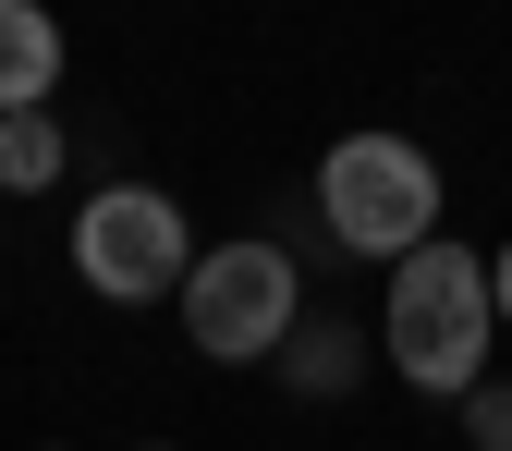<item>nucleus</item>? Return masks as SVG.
I'll return each mask as SVG.
<instances>
[{
    "mask_svg": "<svg viewBox=\"0 0 512 451\" xmlns=\"http://www.w3.org/2000/svg\"><path fill=\"white\" fill-rule=\"evenodd\" d=\"M488 305H500V330H512V244L488 256Z\"/></svg>",
    "mask_w": 512,
    "mask_h": 451,
    "instance_id": "nucleus-9",
    "label": "nucleus"
},
{
    "mask_svg": "<svg viewBox=\"0 0 512 451\" xmlns=\"http://www.w3.org/2000/svg\"><path fill=\"white\" fill-rule=\"evenodd\" d=\"M488 342H500V305H488V256L476 244H415L403 269H391V293H378V354H391V378L403 391H427V403H464L476 378H488Z\"/></svg>",
    "mask_w": 512,
    "mask_h": 451,
    "instance_id": "nucleus-1",
    "label": "nucleus"
},
{
    "mask_svg": "<svg viewBox=\"0 0 512 451\" xmlns=\"http://www.w3.org/2000/svg\"><path fill=\"white\" fill-rule=\"evenodd\" d=\"M269 366H281V391H293V403H330V391H354L366 342L342 330V317H317V305H305V330H293V342H281Z\"/></svg>",
    "mask_w": 512,
    "mask_h": 451,
    "instance_id": "nucleus-6",
    "label": "nucleus"
},
{
    "mask_svg": "<svg viewBox=\"0 0 512 451\" xmlns=\"http://www.w3.org/2000/svg\"><path fill=\"white\" fill-rule=\"evenodd\" d=\"M439 159L415 135H342L330 159H317V220H330L342 256H366V269H403L415 244H439Z\"/></svg>",
    "mask_w": 512,
    "mask_h": 451,
    "instance_id": "nucleus-2",
    "label": "nucleus"
},
{
    "mask_svg": "<svg viewBox=\"0 0 512 451\" xmlns=\"http://www.w3.org/2000/svg\"><path fill=\"white\" fill-rule=\"evenodd\" d=\"M49 183H61V122L13 110V122H0V196H49Z\"/></svg>",
    "mask_w": 512,
    "mask_h": 451,
    "instance_id": "nucleus-7",
    "label": "nucleus"
},
{
    "mask_svg": "<svg viewBox=\"0 0 512 451\" xmlns=\"http://www.w3.org/2000/svg\"><path fill=\"white\" fill-rule=\"evenodd\" d=\"M147 451H171V439H147Z\"/></svg>",
    "mask_w": 512,
    "mask_h": 451,
    "instance_id": "nucleus-10",
    "label": "nucleus"
},
{
    "mask_svg": "<svg viewBox=\"0 0 512 451\" xmlns=\"http://www.w3.org/2000/svg\"><path fill=\"white\" fill-rule=\"evenodd\" d=\"M61 98V25L37 0H0V122L13 110H49Z\"/></svg>",
    "mask_w": 512,
    "mask_h": 451,
    "instance_id": "nucleus-5",
    "label": "nucleus"
},
{
    "mask_svg": "<svg viewBox=\"0 0 512 451\" xmlns=\"http://www.w3.org/2000/svg\"><path fill=\"white\" fill-rule=\"evenodd\" d=\"M171 305H183V342L208 366H269L305 330V269L269 232H232V244H196V269H183Z\"/></svg>",
    "mask_w": 512,
    "mask_h": 451,
    "instance_id": "nucleus-3",
    "label": "nucleus"
},
{
    "mask_svg": "<svg viewBox=\"0 0 512 451\" xmlns=\"http://www.w3.org/2000/svg\"><path fill=\"white\" fill-rule=\"evenodd\" d=\"M464 439L476 451H512V378H476V391H464Z\"/></svg>",
    "mask_w": 512,
    "mask_h": 451,
    "instance_id": "nucleus-8",
    "label": "nucleus"
},
{
    "mask_svg": "<svg viewBox=\"0 0 512 451\" xmlns=\"http://www.w3.org/2000/svg\"><path fill=\"white\" fill-rule=\"evenodd\" d=\"M183 269H196L183 196H159V183H98L74 208V281L98 305H159V293H183Z\"/></svg>",
    "mask_w": 512,
    "mask_h": 451,
    "instance_id": "nucleus-4",
    "label": "nucleus"
}]
</instances>
